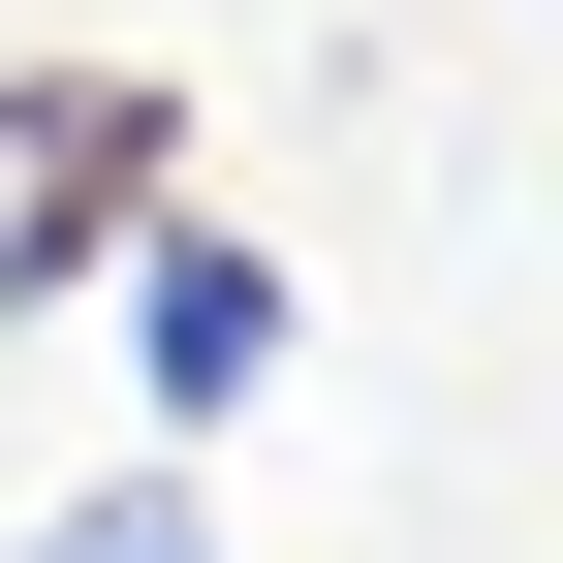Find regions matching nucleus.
Masks as SVG:
<instances>
[{"label": "nucleus", "instance_id": "f257e3e1", "mask_svg": "<svg viewBox=\"0 0 563 563\" xmlns=\"http://www.w3.org/2000/svg\"><path fill=\"white\" fill-rule=\"evenodd\" d=\"M282 344H313V282H282L251 220H125V376H157L188 439H220V407L282 376Z\"/></svg>", "mask_w": 563, "mask_h": 563}, {"label": "nucleus", "instance_id": "f03ea898", "mask_svg": "<svg viewBox=\"0 0 563 563\" xmlns=\"http://www.w3.org/2000/svg\"><path fill=\"white\" fill-rule=\"evenodd\" d=\"M157 157H188L157 95H32V188H0V313H32L63 251H125V220H157Z\"/></svg>", "mask_w": 563, "mask_h": 563}, {"label": "nucleus", "instance_id": "7ed1b4c3", "mask_svg": "<svg viewBox=\"0 0 563 563\" xmlns=\"http://www.w3.org/2000/svg\"><path fill=\"white\" fill-rule=\"evenodd\" d=\"M32 563H220V501H188V470H125V501H63Z\"/></svg>", "mask_w": 563, "mask_h": 563}]
</instances>
